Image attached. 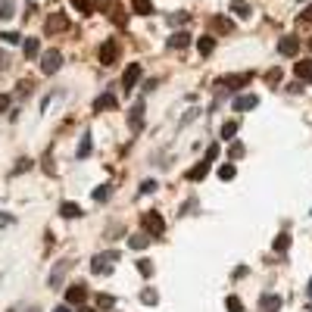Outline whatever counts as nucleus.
I'll return each mask as SVG.
<instances>
[{
	"label": "nucleus",
	"mask_w": 312,
	"mask_h": 312,
	"mask_svg": "<svg viewBox=\"0 0 312 312\" xmlns=\"http://www.w3.org/2000/svg\"><path fill=\"white\" fill-rule=\"evenodd\" d=\"M109 193H112V187H109V184H100V187L94 190V200L103 203V200H109Z\"/></svg>",
	"instance_id": "obj_29"
},
{
	"label": "nucleus",
	"mask_w": 312,
	"mask_h": 312,
	"mask_svg": "<svg viewBox=\"0 0 312 312\" xmlns=\"http://www.w3.org/2000/svg\"><path fill=\"white\" fill-rule=\"evenodd\" d=\"M300 4H303V0H300Z\"/></svg>",
	"instance_id": "obj_50"
},
{
	"label": "nucleus",
	"mask_w": 312,
	"mask_h": 312,
	"mask_svg": "<svg viewBox=\"0 0 312 312\" xmlns=\"http://www.w3.org/2000/svg\"><path fill=\"white\" fill-rule=\"evenodd\" d=\"M91 150H94V141H91V134L85 131V134H82V144H78V160H88Z\"/></svg>",
	"instance_id": "obj_20"
},
{
	"label": "nucleus",
	"mask_w": 312,
	"mask_h": 312,
	"mask_svg": "<svg viewBox=\"0 0 312 312\" xmlns=\"http://www.w3.org/2000/svg\"><path fill=\"white\" fill-rule=\"evenodd\" d=\"M253 82V72H241V75H228V78H222V88H231V91H238V88H244V85H250Z\"/></svg>",
	"instance_id": "obj_4"
},
{
	"label": "nucleus",
	"mask_w": 312,
	"mask_h": 312,
	"mask_svg": "<svg viewBox=\"0 0 312 312\" xmlns=\"http://www.w3.org/2000/svg\"><path fill=\"white\" fill-rule=\"evenodd\" d=\"M278 53H281V56H297V53H300V37L284 34L281 41H278Z\"/></svg>",
	"instance_id": "obj_5"
},
{
	"label": "nucleus",
	"mask_w": 312,
	"mask_h": 312,
	"mask_svg": "<svg viewBox=\"0 0 312 312\" xmlns=\"http://www.w3.org/2000/svg\"><path fill=\"white\" fill-rule=\"evenodd\" d=\"M153 190H156V181H144L141 184V193H153Z\"/></svg>",
	"instance_id": "obj_41"
},
{
	"label": "nucleus",
	"mask_w": 312,
	"mask_h": 312,
	"mask_svg": "<svg viewBox=\"0 0 312 312\" xmlns=\"http://www.w3.org/2000/svg\"><path fill=\"white\" fill-rule=\"evenodd\" d=\"M78 312H97V309H88V306H82V309H78Z\"/></svg>",
	"instance_id": "obj_47"
},
{
	"label": "nucleus",
	"mask_w": 312,
	"mask_h": 312,
	"mask_svg": "<svg viewBox=\"0 0 312 312\" xmlns=\"http://www.w3.org/2000/svg\"><path fill=\"white\" fill-rule=\"evenodd\" d=\"M225 309H228V312H244V303H241L238 297H228V300H225Z\"/></svg>",
	"instance_id": "obj_32"
},
{
	"label": "nucleus",
	"mask_w": 312,
	"mask_h": 312,
	"mask_svg": "<svg viewBox=\"0 0 312 312\" xmlns=\"http://www.w3.org/2000/svg\"><path fill=\"white\" fill-rule=\"evenodd\" d=\"M44 28H47V34H53V31H63V28H69V19H66L63 13H53V16L47 19V25H44Z\"/></svg>",
	"instance_id": "obj_15"
},
{
	"label": "nucleus",
	"mask_w": 312,
	"mask_h": 312,
	"mask_svg": "<svg viewBox=\"0 0 312 312\" xmlns=\"http://www.w3.org/2000/svg\"><path fill=\"white\" fill-rule=\"evenodd\" d=\"M216 156H219V144H209V150H206V160L212 163V160H216Z\"/></svg>",
	"instance_id": "obj_40"
},
{
	"label": "nucleus",
	"mask_w": 312,
	"mask_h": 312,
	"mask_svg": "<svg viewBox=\"0 0 312 312\" xmlns=\"http://www.w3.org/2000/svg\"><path fill=\"white\" fill-rule=\"evenodd\" d=\"M16 16V0H0V19H13Z\"/></svg>",
	"instance_id": "obj_21"
},
{
	"label": "nucleus",
	"mask_w": 312,
	"mask_h": 312,
	"mask_svg": "<svg viewBox=\"0 0 312 312\" xmlns=\"http://www.w3.org/2000/svg\"><path fill=\"white\" fill-rule=\"evenodd\" d=\"M28 166H31V163H28V160H19V166H16V169H13V172H16V175H19V172H25V169H28Z\"/></svg>",
	"instance_id": "obj_43"
},
{
	"label": "nucleus",
	"mask_w": 312,
	"mask_h": 312,
	"mask_svg": "<svg viewBox=\"0 0 312 312\" xmlns=\"http://www.w3.org/2000/svg\"><path fill=\"white\" fill-rule=\"evenodd\" d=\"M60 66H63V53H60V50H47V53L41 56V72H44V75L60 72Z\"/></svg>",
	"instance_id": "obj_2"
},
{
	"label": "nucleus",
	"mask_w": 312,
	"mask_h": 312,
	"mask_svg": "<svg viewBox=\"0 0 312 312\" xmlns=\"http://www.w3.org/2000/svg\"><path fill=\"white\" fill-rule=\"evenodd\" d=\"M53 312H72V309H69V306H56Z\"/></svg>",
	"instance_id": "obj_46"
},
{
	"label": "nucleus",
	"mask_w": 312,
	"mask_h": 312,
	"mask_svg": "<svg viewBox=\"0 0 312 312\" xmlns=\"http://www.w3.org/2000/svg\"><path fill=\"white\" fill-rule=\"evenodd\" d=\"M209 175V160H203V163H197L190 172H187V181H203Z\"/></svg>",
	"instance_id": "obj_17"
},
{
	"label": "nucleus",
	"mask_w": 312,
	"mask_h": 312,
	"mask_svg": "<svg viewBox=\"0 0 312 312\" xmlns=\"http://www.w3.org/2000/svg\"><path fill=\"white\" fill-rule=\"evenodd\" d=\"M138 271H141L144 278H150V275H153V262H150V259H138Z\"/></svg>",
	"instance_id": "obj_34"
},
{
	"label": "nucleus",
	"mask_w": 312,
	"mask_h": 312,
	"mask_svg": "<svg viewBox=\"0 0 312 312\" xmlns=\"http://www.w3.org/2000/svg\"><path fill=\"white\" fill-rule=\"evenodd\" d=\"M169 22H172V25H181V22H187V13H172Z\"/></svg>",
	"instance_id": "obj_38"
},
{
	"label": "nucleus",
	"mask_w": 312,
	"mask_h": 312,
	"mask_svg": "<svg viewBox=\"0 0 312 312\" xmlns=\"http://www.w3.org/2000/svg\"><path fill=\"white\" fill-rule=\"evenodd\" d=\"M60 216L63 219H78V216H82V206H78V203H63L60 206Z\"/></svg>",
	"instance_id": "obj_23"
},
{
	"label": "nucleus",
	"mask_w": 312,
	"mask_h": 312,
	"mask_svg": "<svg viewBox=\"0 0 312 312\" xmlns=\"http://www.w3.org/2000/svg\"><path fill=\"white\" fill-rule=\"evenodd\" d=\"M72 7H75L78 13L88 16V13H94V0H72Z\"/></svg>",
	"instance_id": "obj_28"
},
{
	"label": "nucleus",
	"mask_w": 312,
	"mask_h": 312,
	"mask_svg": "<svg viewBox=\"0 0 312 312\" xmlns=\"http://www.w3.org/2000/svg\"><path fill=\"white\" fill-rule=\"evenodd\" d=\"M22 50H25V56H28V60H31V56H37V53H41V44H37V37H25Z\"/></svg>",
	"instance_id": "obj_24"
},
{
	"label": "nucleus",
	"mask_w": 312,
	"mask_h": 312,
	"mask_svg": "<svg viewBox=\"0 0 312 312\" xmlns=\"http://www.w3.org/2000/svg\"><path fill=\"white\" fill-rule=\"evenodd\" d=\"M228 156H231V160H241V156H244V144H231Z\"/></svg>",
	"instance_id": "obj_37"
},
{
	"label": "nucleus",
	"mask_w": 312,
	"mask_h": 312,
	"mask_svg": "<svg viewBox=\"0 0 312 312\" xmlns=\"http://www.w3.org/2000/svg\"><path fill=\"white\" fill-rule=\"evenodd\" d=\"M234 175H238V169H234V166H222L219 169V178L222 181H234Z\"/></svg>",
	"instance_id": "obj_35"
},
{
	"label": "nucleus",
	"mask_w": 312,
	"mask_h": 312,
	"mask_svg": "<svg viewBox=\"0 0 312 312\" xmlns=\"http://www.w3.org/2000/svg\"><path fill=\"white\" fill-rule=\"evenodd\" d=\"M69 268H72V262H69V259H63V262L50 271V281H47V284H50V287H60V284H63V278L69 275Z\"/></svg>",
	"instance_id": "obj_10"
},
{
	"label": "nucleus",
	"mask_w": 312,
	"mask_h": 312,
	"mask_svg": "<svg viewBox=\"0 0 312 312\" xmlns=\"http://www.w3.org/2000/svg\"><path fill=\"white\" fill-rule=\"evenodd\" d=\"M7 66H10V56H7V53H0V72H4Z\"/></svg>",
	"instance_id": "obj_45"
},
{
	"label": "nucleus",
	"mask_w": 312,
	"mask_h": 312,
	"mask_svg": "<svg viewBox=\"0 0 312 312\" xmlns=\"http://www.w3.org/2000/svg\"><path fill=\"white\" fill-rule=\"evenodd\" d=\"M128 247H131V250H147V247H150V231L131 234V238H128Z\"/></svg>",
	"instance_id": "obj_16"
},
{
	"label": "nucleus",
	"mask_w": 312,
	"mask_h": 312,
	"mask_svg": "<svg viewBox=\"0 0 312 312\" xmlns=\"http://www.w3.org/2000/svg\"><path fill=\"white\" fill-rule=\"evenodd\" d=\"M234 134H238V122H225L222 125V138L225 141H234Z\"/></svg>",
	"instance_id": "obj_31"
},
{
	"label": "nucleus",
	"mask_w": 312,
	"mask_h": 312,
	"mask_svg": "<svg viewBox=\"0 0 312 312\" xmlns=\"http://www.w3.org/2000/svg\"><path fill=\"white\" fill-rule=\"evenodd\" d=\"M294 72H297V78H300V82H312V60L297 63V66H294Z\"/></svg>",
	"instance_id": "obj_18"
},
{
	"label": "nucleus",
	"mask_w": 312,
	"mask_h": 312,
	"mask_svg": "<svg viewBox=\"0 0 312 312\" xmlns=\"http://www.w3.org/2000/svg\"><path fill=\"white\" fill-rule=\"evenodd\" d=\"M231 13H238L241 19H247L250 16V4L247 0H231Z\"/></svg>",
	"instance_id": "obj_26"
},
{
	"label": "nucleus",
	"mask_w": 312,
	"mask_h": 312,
	"mask_svg": "<svg viewBox=\"0 0 312 312\" xmlns=\"http://www.w3.org/2000/svg\"><path fill=\"white\" fill-rule=\"evenodd\" d=\"M259 309L262 312H278L281 309V297L278 294H262L259 297Z\"/></svg>",
	"instance_id": "obj_11"
},
{
	"label": "nucleus",
	"mask_w": 312,
	"mask_h": 312,
	"mask_svg": "<svg viewBox=\"0 0 312 312\" xmlns=\"http://www.w3.org/2000/svg\"><path fill=\"white\" fill-rule=\"evenodd\" d=\"M209 28L219 31V34H231V31H234V22H231L228 16H212V19H209Z\"/></svg>",
	"instance_id": "obj_12"
},
{
	"label": "nucleus",
	"mask_w": 312,
	"mask_h": 312,
	"mask_svg": "<svg viewBox=\"0 0 312 312\" xmlns=\"http://www.w3.org/2000/svg\"><path fill=\"white\" fill-rule=\"evenodd\" d=\"M97 306H103V309H112V306H115V300H112L109 294H100V297H97Z\"/></svg>",
	"instance_id": "obj_36"
},
{
	"label": "nucleus",
	"mask_w": 312,
	"mask_h": 312,
	"mask_svg": "<svg viewBox=\"0 0 312 312\" xmlns=\"http://www.w3.org/2000/svg\"><path fill=\"white\" fill-rule=\"evenodd\" d=\"M115 259H119V253H115V250H109V253H97V256L91 259V271H94V275H109Z\"/></svg>",
	"instance_id": "obj_1"
},
{
	"label": "nucleus",
	"mask_w": 312,
	"mask_h": 312,
	"mask_svg": "<svg viewBox=\"0 0 312 312\" xmlns=\"http://www.w3.org/2000/svg\"><path fill=\"white\" fill-rule=\"evenodd\" d=\"M256 106H259V97H253V94L234 97V109H238V112H247V109H256Z\"/></svg>",
	"instance_id": "obj_14"
},
{
	"label": "nucleus",
	"mask_w": 312,
	"mask_h": 312,
	"mask_svg": "<svg viewBox=\"0 0 312 312\" xmlns=\"http://www.w3.org/2000/svg\"><path fill=\"white\" fill-rule=\"evenodd\" d=\"M0 41H4V44H19L22 34L19 31H0Z\"/></svg>",
	"instance_id": "obj_30"
},
{
	"label": "nucleus",
	"mask_w": 312,
	"mask_h": 312,
	"mask_svg": "<svg viewBox=\"0 0 312 312\" xmlns=\"http://www.w3.org/2000/svg\"><path fill=\"white\" fill-rule=\"evenodd\" d=\"M85 300H88V287L85 284H72L66 290V303H72V306H82Z\"/></svg>",
	"instance_id": "obj_8"
},
{
	"label": "nucleus",
	"mask_w": 312,
	"mask_h": 312,
	"mask_svg": "<svg viewBox=\"0 0 312 312\" xmlns=\"http://www.w3.org/2000/svg\"><path fill=\"white\" fill-rule=\"evenodd\" d=\"M309 47H312V37H309Z\"/></svg>",
	"instance_id": "obj_49"
},
{
	"label": "nucleus",
	"mask_w": 312,
	"mask_h": 312,
	"mask_svg": "<svg viewBox=\"0 0 312 312\" xmlns=\"http://www.w3.org/2000/svg\"><path fill=\"white\" fill-rule=\"evenodd\" d=\"M141 75H144V69H141V63H131L128 69H125V75H122V85H125V91H131L138 82H141Z\"/></svg>",
	"instance_id": "obj_7"
},
{
	"label": "nucleus",
	"mask_w": 312,
	"mask_h": 312,
	"mask_svg": "<svg viewBox=\"0 0 312 312\" xmlns=\"http://www.w3.org/2000/svg\"><path fill=\"white\" fill-rule=\"evenodd\" d=\"M128 125H131V131H141V128H144V100H138V103L131 106V112H128Z\"/></svg>",
	"instance_id": "obj_9"
},
{
	"label": "nucleus",
	"mask_w": 312,
	"mask_h": 312,
	"mask_svg": "<svg viewBox=\"0 0 312 312\" xmlns=\"http://www.w3.org/2000/svg\"><path fill=\"white\" fill-rule=\"evenodd\" d=\"M300 22H312V4H309L303 13H300Z\"/></svg>",
	"instance_id": "obj_42"
},
{
	"label": "nucleus",
	"mask_w": 312,
	"mask_h": 312,
	"mask_svg": "<svg viewBox=\"0 0 312 312\" xmlns=\"http://www.w3.org/2000/svg\"><path fill=\"white\" fill-rule=\"evenodd\" d=\"M190 44V34L187 31H172L169 34V50H184Z\"/></svg>",
	"instance_id": "obj_13"
},
{
	"label": "nucleus",
	"mask_w": 312,
	"mask_h": 312,
	"mask_svg": "<svg viewBox=\"0 0 312 312\" xmlns=\"http://www.w3.org/2000/svg\"><path fill=\"white\" fill-rule=\"evenodd\" d=\"M306 294H309V300H312V278H309V290H306Z\"/></svg>",
	"instance_id": "obj_48"
},
{
	"label": "nucleus",
	"mask_w": 312,
	"mask_h": 312,
	"mask_svg": "<svg viewBox=\"0 0 312 312\" xmlns=\"http://www.w3.org/2000/svg\"><path fill=\"white\" fill-rule=\"evenodd\" d=\"M144 228H147L150 234H163V231H166V222H163L160 212H144Z\"/></svg>",
	"instance_id": "obj_6"
},
{
	"label": "nucleus",
	"mask_w": 312,
	"mask_h": 312,
	"mask_svg": "<svg viewBox=\"0 0 312 312\" xmlns=\"http://www.w3.org/2000/svg\"><path fill=\"white\" fill-rule=\"evenodd\" d=\"M103 109H115V97L112 94H100L94 100V112H103Z\"/></svg>",
	"instance_id": "obj_19"
},
{
	"label": "nucleus",
	"mask_w": 312,
	"mask_h": 312,
	"mask_svg": "<svg viewBox=\"0 0 312 312\" xmlns=\"http://www.w3.org/2000/svg\"><path fill=\"white\" fill-rule=\"evenodd\" d=\"M197 50L203 53V56H209L212 50H216V37H209V34H203L200 41H197Z\"/></svg>",
	"instance_id": "obj_22"
},
{
	"label": "nucleus",
	"mask_w": 312,
	"mask_h": 312,
	"mask_svg": "<svg viewBox=\"0 0 312 312\" xmlns=\"http://www.w3.org/2000/svg\"><path fill=\"white\" fill-rule=\"evenodd\" d=\"M141 303H147V306H156V303H160V294H156L153 287H147V290H141Z\"/></svg>",
	"instance_id": "obj_27"
},
{
	"label": "nucleus",
	"mask_w": 312,
	"mask_h": 312,
	"mask_svg": "<svg viewBox=\"0 0 312 312\" xmlns=\"http://www.w3.org/2000/svg\"><path fill=\"white\" fill-rule=\"evenodd\" d=\"M100 63L103 66H115V63H119V41H112V37H109V41L100 47Z\"/></svg>",
	"instance_id": "obj_3"
},
{
	"label": "nucleus",
	"mask_w": 312,
	"mask_h": 312,
	"mask_svg": "<svg viewBox=\"0 0 312 312\" xmlns=\"http://www.w3.org/2000/svg\"><path fill=\"white\" fill-rule=\"evenodd\" d=\"M278 78H281V72H278V69H271V72L265 75V82H268V85H278Z\"/></svg>",
	"instance_id": "obj_39"
},
{
	"label": "nucleus",
	"mask_w": 312,
	"mask_h": 312,
	"mask_svg": "<svg viewBox=\"0 0 312 312\" xmlns=\"http://www.w3.org/2000/svg\"><path fill=\"white\" fill-rule=\"evenodd\" d=\"M131 10L138 16H150L153 13V4H150V0H131Z\"/></svg>",
	"instance_id": "obj_25"
},
{
	"label": "nucleus",
	"mask_w": 312,
	"mask_h": 312,
	"mask_svg": "<svg viewBox=\"0 0 312 312\" xmlns=\"http://www.w3.org/2000/svg\"><path fill=\"white\" fill-rule=\"evenodd\" d=\"M271 247H275L278 253H284V250L290 247V238H287V234H278V238H275V244H271Z\"/></svg>",
	"instance_id": "obj_33"
},
{
	"label": "nucleus",
	"mask_w": 312,
	"mask_h": 312,
	"mask_svg": "<svg viewBox=\"0 0 312 312\" xmlns=\"http://www.w3.org/2000/svg\"><path fill=\"white\" fill-rule=\"evenodd\" d=\"M7 106H10V97H7V94H0V112H4Z\"/></svg>",
	"instance_id": "obj_44"
}]
</instances>
